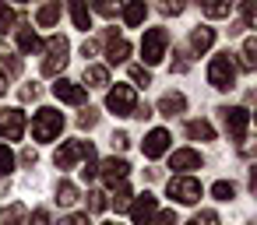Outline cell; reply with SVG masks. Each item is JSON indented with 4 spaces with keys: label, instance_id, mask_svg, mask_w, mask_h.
I'll use <instances>...</instances> for the list:
<instances>
[{
    "label": "cell",
    "instance_id": "1",
    "mask_svg": "<svg viewBox=\"0 0 257 225\" xmlns=\"http://www.w3.org/2000/svg\"><path fill=\"white\" fill-rule=\"evenodd\" d=\"M208 85L218 88V92H225V88L236 85V64H232L229 53H218V57L208 64Z\"/></svg>",
    "mask_w": 257,
    "mask_h": 225
},
{
    "label": "cell",
    "instance_id": "17",
    "mask_svg": "<svg viewBox=\"0 0 257 225\" xmlns=\"http://www.w3.org/2000/svg\"><path fill=\"white\" fill-rule=\"evenodd\" d=\"M183 106H187V99H183L180 92H166V95L159 99V109H162V116H176V113H183Z\"/></svg>",
    "mask_w": 257,
    "mask_h": 225
},
{
    "label": "cell",
    "instance_id": "15",
    "mask_svg": "<svg viewBox=\"0 0 257 225\" xmlns=\"http://www.w3.org/2000/svg\"><path fill=\"white\" fill-rule=\"evenodd\" d=\"M127 169H131V165H127L123 158H116V155H113V158H106V162H102V169H99V172H102V179H106L109 186H116V183H123Z\"/></svg>",
    "mask_w": 257,
    "mask_h": 225
},
{
    "label": "cell",
    "instance_id": "18",
    "mask_svg": "<svg viewBox=\"0 0 257 225\" xmlns=\"http://www.w3.org/2000/svg\"><path fill=\"white\" fill-rule=\"evenodd\" d=\"M187 137L190 141H215V127L208 120H190L187 123Z\"/></svg>",
    "mask_w": 257,
    "mask_h": 225
},
{
    "label": "cell",
    "instance_id": "25",
    "mask_svg": "<svg viewBox=\"0 0 257 225\" xmlns=\"http://www.w3.org/2000/svg\"><path fill=\"white\" fill-rule=\"evenodd\" d=\"M71 18H74V25H78L81 32H88V29H92V15H88V8H85V4H71Z\"/></svg>",
    "mask_w": 257,
    "mask_h": 225
},
{
    "label": "cell",
    "instance_id": "3",
    "mask_svg": "<svg viewBox=\"0 0 257 225\" xmlns=\"http://www.w3.org/2000/svg\"><path fill=\"white\" fill-rule=\"evenodd\" d=\"M166 46H169V32H166V29H148V32H145V39H141L145 64H162Z\"/></svg>",
    "mask_w": 257,
    "mask_h": 225
},
{
    "label": "cell",
    "instance_id": "38",
    "mask_svg": "<svg viewBox=\"0 0 257 225\" xmlns=\"http://www.w3.org/2000/svg\"><path fill=\"white\" fill-rule=\"evenodd\" d=\"M127 144H131V137H127V134H113V148H120V151H123Z\"/></svg>",
    "mask_w": 257,
    "mask_h": 225
},
{
    "label": "cell",
    "instance_id": "13",
    "mask_svg": "<svg viewBox=\"0 0 257 225\" xmlns=\"http://www.w3.org/2000/svg\"><path fill=\"white\" fill-rule=\"evenodd\" d=\"M53 95H57L60 102H67V106H81V102H85V88L74 85V81H64V78L53 85Z\"/></svg>",
    "mask_w": 257,
    "mask_h": 225
},
{
    "label": "cell",
    "instance_id": "2",
    "mask_svg": "<svg viewBox=\"0 0 257 225\" xmlns=\"http://www.w3.org/2000/svg\"><path fill=\"white\" fill-rule=\"evenodd\" d=\"M60 130H64V116L57 109H39L36 113V120H32V137L36 141H53Z\"/></svg>",
    "mask_w": 257,
    "mask_h": 225
},
{
    "label": "cell",
    "instance_id": "14",
    "mask_svg": "<svg viewBox=\"0 0 257 225\" xmlns=\"http://www.w3.org/2000/svg\"><path fill=\"white\" fill-rule=\"evenodd\" d=\"M169 169H180V172L201 169V151H194V148H180V151H173V158H169Z\"/></svg>",
    "mask_w": 257,
    "mask_h": 225
},
{
    "label": "cell",
    "instance_id": "6",
    "mask_svg": "<svg viewBox=\"0 0 257 225\" xmlns=\"http://www.w3.org/2000/svg\"><path fill=\"white\" fill-rule=\"evenodd\" d=\"M67 53H71L67 39H64V36H53V39L46 43V60H43V74H57V71H64V64H67Z\"/></svg>",
    "mask_w": 257,
    "mask_h": 225
},
{
    "label": "cell",
    "instance_id": "10",
    "mask_svg": "<svg viewBox=\"0 0 257 225\" xmlns=\"http://www.w3.org/2000/svg\"><path fill=\"white\" fill-rule=\"evenodd\" d=\"M166 148H169V130H162V127H155V130L145 137V144H141L145 158H162Z\"/></svg>",
    "mask_w": 257,
    "mask_h": 225
},
{
    "label": "cell",
    "instance_id": "29",
    "mask_svg": "<svg viewBox=\"0 0 257 225\" xmlns=\"http://www.w3.org/2000/svg\"><path fill=\"white\" fill-rule=\"evenodd\" d=\"M11 169H15V155H11L8 144H0V176H8Z\"/></svg>",
    "mask_w": 257,
    "mask_h": 225
},
{
    "label": "cell",
    "instance_id": "42",
    "mask_svg": "<svg viewBox=\"0 0 257 225\" xmlns=\"http://www.w3.org/2000/svg\"><path fill=\"white\" fill-rule=\"evenodd\" d=\"M109 225H116V221H109Z\"/></svg>",
    "mask_w": 257,
    "mask_h": 225
},
{
    "label": "cell",
    "instance_id": "12",
    "mask_svg": "<svg viewBox=\"0 0 257 225\" xmlns=\"http://www.w3.org/2000/svg\"><path fill=\"white\" fill-rule=\"evenodd\" d=\"M127 53H131V43L123 36H116V32H106V60L109 64H123Z\"/></svg>",
    "mask_w": 257,
    "mask_h": 225
},
{
    "label": "cell",
    "instance_id": "26",
    "mask_svg": "<svg viewBox=\"0 0 257 225\" xmlns=\"http://www.w3.org/2000/svg\"><path fill=\"white\" fill-rule=\"evenodd\" d=\"M243 67H246V71L257 67V39H253V36L243 43Z\"/></svg>",
    "mask_w": 257,
    "mask_h": 225
},
{
    "label": "cell",
    "instance_id": "23",
    "mask_svg": "<svg viewBox=\"0 0 257 225\" xmlns=\"http://www.w3.org/2000/svg\"><path fill=\"white\" fill-rule=\"evenodd\" d=\"M74 200H78V186L67 183V179H60V183H57V204L67 207V204H74Z\"/></svg>",
    "mask_w": 257,
    "mask_h": 225
},
{
    "label": "cell",
    "instance_id": "19",
    "mask_svg": "<svg viewBox=\"0 0 257 225\" xmlns=\"http://www.w3.org/2000/svg\"><path fill=\"white\" fill-rule=\"evenodd\" d=\"M85 81H88L92 88H106V85H109V71H106L102 64H88V67H85Z\"/></svg>",
    "mask_w": 257,
    "mask_h": 225
},
{
    "label": "cell",
    "instance_id": "5",
    "mask_svg": "<svg viewBox=\"0 0 257 225\" xmlns=\"http://www.w3.org/2000/svg\"><path fill=\"white\" fill-rule=\"evenodd\" d=\"M88 155H95V148H92L88 141H64V144L57 148L53 162H57V169H71L78 158H88Z\"/></svg>",
    "mask_w": 257,
    "mask_h": 225
},
{
    "label": "cell",
    "instance_id": "36",
    "mask_svg": "<svg viewBox=\"0 0 257 225\" xmlns=\"http://www.w3.org/2000/svg\"><path fill=\"white\" fill-rule=\"evenodd\" d=\"M95 120H99V113H95V109H85L78 123H81V127H95Z\"/></svg>",
    "mask_w": 257,
    "mask_h": 225
},
{
    "label": "cell",
    "instance_id": "9",
    "mask_svg": "<svg viewBox=\"0 0 257 225\" xmlns=\"http://www.w3.org/2000/svg\"><path fill=\"white\" fill-rule=\"evenodd\" d=\"M25 134V113L22 109H0V137L4 141H22Z\"/></svg>",
    "mask_w": 257,
    "mask_h": 225
},
{
    "label": "cell",
    "instance_id": "27",
    "mask_svg": "<svg viewBox=\"0 0 257 225\" xmlns=\"http://www.w3.org/2000/svg\"><path fill=\"white\" fill-rule=\"evenodd\" d=\"M211 193H215L218 200H232V197H236V186H232V183H225V179H218V183L211 186Z\"/></svg>",
    "mask_w": 257,
    "mask_h": 225
},
{
    "label": "cell",
    "instance_id": "31",
    "mask_svg": "<svg viewBox=\"0 0 257 225\" xmlns=\"http://www.w3.org/2000/svg\"><path fill=\"white\" fill-rule=\"evenodd\" d=\"M204 15L208 18H225L229 15V4H204Z\"/></svg>",
    "mask_w": 257,
    "mask_h": 225
},
{
    "label": "cell",
    "instance_id": "30",
    "mask_svg": "<svg viewBox=\"0 0 257 225\" xmlns=\"http://www.w3.org/2000/svg\"><path fill=\"white\" fill-rule=\"evenodd\" d=\"M11 25H15V11L8 4H0V32H11Z\"/></svg>",
    "mask_w": 257,
    "mask_h": 225
},
{
    "label": "cell",
    "instance_id": "32",
    "mask_svg": "<svg viewBox=\"0 0 257 225\" xmlns=\"http://www.w3.org/2000/svg\"><path fill=\"white\" fill-rule=\"evenodd\" d=\"M190 225H218V214H215V211H201Z\"/></svg>",
    "mask_w": 257,
    "mask_h": 225
},
{
    "label": "cell",
    "instance_id": "40",
    "mask_svg": "<svg viewBox=\"0 0 257 225\" xmlns=\"http://www.w3.org/2000/svg\"><path fill=\"white\" fill-rule=\"evenodd\" d=\"M36 95H39V88H36V85H32V88H22V99H25V102H29V99H36Z\"/></svg>",
    "mask_w": 257,
    "mask_h": 225
},
{
    "label": "cell",
    "instance_id": "8",
    "mask_svg": "<svg viewBox=\"0 0 257 225\" xmlns=\"http://www.w3.org/2000/svg\"><path fill=\"white\" fill-rule=\"evenodd\" d=\"M222 123H225V130H229V137H232L236 144L246 141V127H250V113H246V109H239V106L222 109Z\"/></svg>",
    "mask_w": 257,
    "mask_h": 225
},
{
    "label": "cell",
    "instance_id": "11",
    "mask_svg": "<svg viewBox=\"0 0 257 225\" xmlns=\"http://www.w3.org/2000/svg\"><path fill=\"white\" fill-rule=\"evenodd\" d=\"M155 197L152 193H141L138 200H134V207H131V218H134V225H152L155 221Z\"/></svg>",
    "mask_w": 257,
    "mask_h": 225
},
{
    "label": "cell",
    "instance_id": "21",
    "mask_svg": "<svg viewBox=\"0 0 257 225\" xmlns=\"http://www.w3.org/2000/svg\"><path fill=\"white\" fill-rule=\"evenodd\" d=\"M57 18H60V4H46V8H39V11H36V22H39L43 29L57 25Z\"/></svg>",
    "mask_w": 257,
    "mask_h": 225
},
{
    "label": "cell",
    "instance_id": "33",
    "mask_svg": "<svg viewBox=\"0 0 257 225\" xmlns=\"http://www.w3.org/2000/svg\"><path fill=\"white\" fill-rule=\"evenodd\" d=\"M131 78H134L138 85H152V74H148L145 67H131Z\"/></svg>",
    "mask_w": 257,
    "mask_h": 225
},
{
    "label": "cell",
    "instance_id": "22",
    "mask_svg": "<svg viewBox=\"0 0 257 225\" xmlns=\"http://www.w3.org/2000/svg\"><path fill=\"white\" fill-rule=\"evenodd\" d=\"M18 50H22V53H36V50H39V36H36L29 25L18 32Z\"/></svg>",
    "mask_w": 257,
    "mask_h": 225
},
{
    "label": "cell",
    "instance_id": "41",
    "mask_svg": "<svg viewBox=\"0 0 257 225\" xmlns=\"http://www.w3.org/2000/svg\"><path fill=\"white\" fill-rule=\"evenodd\" d=\"M4 88H8V78H4V74H0V92H4Z\"/></svg>",
    "mask_w": 257,
    "mask_h": 225
},
{
    "label": "cell",
    "instance_id": "34",
    "mask_svg": "<svg viewBox=\"0 0 257 225\" xmlns=\"http://www.w3.org/2000/svg\"><path fill=\"white\" fill-rule=\"evenodd\" d=\"M88 207H92V211H106V197L92 190V193H88Z\"/></svg>",
    "mask_w": 257,
    "mask_h": 225
},
{
    "label": "cell",
    "instance_id": "4",
    "mask_svg": "<svg viewBox=\"0 0 257 225\" xmlns=\"http://www.w3.org/2000/svg\"><path fill=\"white\" fill-rule=\"evenodd\" d=\"M106 106H109V113H116V116H134V109H138V95H134L131 85H116V88L106 95Z\"/></svg>",
    "mask_w": 257,
    "mask_h": 225
},
{
    "label": "cell",
    "instance_id": "16",
    "mask_svg": "<svg viewBox=\"0 0 257 225\" xmlns=\"http://www.w3.org/2000/svg\"><path fill=\"white\" fill-rule=\"evenodd\" d=\"M211 43H215V29H208V25H197V29L190 32V50H194V53H204V50H211Z\"/></svg>",
    "mask_w": 257,
    "mask_h": 225
},
{
    "label": "cell",
    "instance_id": "20",
    "mask_svg": "<svg viewBox=\"0 0 257 225\" xmlns=\"http://www.w3.org/2000/svg\"><path fill=\"white\" fill-rule=\"evenodd\" d=\"M25 221V204H8L0 211V225H22Z\"/></svg>",
    "mask_w": 257,
    "mask_h": 225
},
{
    "label": "cell",
    "instance_id": "37",
    "mask_svg": "<svg viewBox=\"0 0 257 225\" xmlns=\"http://www.w3.org/2000/svg\"><path fill=\"white\" fill-rule=\"evenodd\" d=\"M152 225H176V211H162V214H159Z\"/></svg>",
    "mask_w": 257,
    "mask_h": 225
},
{
    "label": "cell",
    "instance_id": "24",
    "mask_svg": "<svg viewBox=\"0 0 257 225\" xmlns=\"http://www.w3.org/2000/svg\"><path fill=\"white\" fill-rule=\"evenodd\" d=\"M145 11H148L145 4H127V8H123V22H127L131 29H138V25L145 22Z\"/></svg>",
    "mask_w": 257,
    "mask_h": 225
},
{
    "label": "cell",
    "instance_id": "28",
    "mask_svg": "<svg viewBox=\"0 0 257 225\" xmlns=\"http://www.w3.org/2000/svg\"><path fill=\"white\" fill-rule=\"evenodd\" d=\"M127 200H131V186H127V183L113 186V204H116V211H123V207H127Z\"/></svg>",
    "mask_w": 257,
    "mask_h": 225
},
{
    "label": "cell",
    "instance_id": "39",
    "mask_svg": "<svg viewBox=\"0 0 257 225\" xmlns=\"http://www.w3.org/2000/svg\"><path fill=\"white\" fill-rule=\"evenodd\" d=\"M64 225H88V214H71Z\"/></svg>",
    "mask_w": 257,
    "mask_h": 225
},
{
    "label": "cell",
    "instance_id": "35",
    "mask_svg": "<svg viewBox=\"0 0 257 225\" xmlns=\"http://www.w3.org/2000/svg\"><path fill=\"white\" fill-rule=\"evenodd\" d=\"M32 225H53V218H50V211H46V207H39V211H32Z\"/></svg>",
    "mask_w": 257,
    "mask_h": 225
},
{
    "label": "cell",
    "instance_id": "7",
    "mask_svg": "<svg viewBox=\"0 0 257 225\" xmlns=\"http://www.w3.org/2000/svg\"><path fill=\"white\" fill-rule=\"evenodd\" d=\"M166 190H169V197L180 200V204H197V200H201V183L190 179V176H176V179H169Z\"/></svg>",
    "mask_w": 257,
    "mask_h": 225
}]
</instances>
